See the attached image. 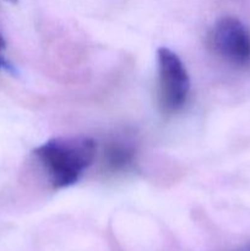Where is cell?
I'll return each instance as SVG.
<instances>
[{
  "instance_id": "52a82bcc",
  "label": "cell",
  "mask_w": 250,
  "mask_h": 251,
  "mask_svg": "<svg viewBox=\"0 0 250 251\" xmlns=\"http://www.w3.org/2000/svg\"><path fill=\"white\" fill-rule=\"evenodd\" d=\"M6 1H9V2H12V4H16V2H17V0H6Z\"/></svg>"
},
{
  "instance_id": "ba28073f",
  "label": "cell",
  "mask_w": 250,
  "mask_h": 251,
  "mask_svg": "<svg viewBox=\"0 0 250 251\" xmlns=\"http://www.w3.org/2000/svg\"><path fill=\"white\" fill-rule=\"evenodd\" d=\"M247 251H250V248H249V249H248V250H247Z\"/></svg>"
},
{
  "instance_id": "6da1fadb",
  "label": "cell",
  "mask_w": 250,
  "mask_h": 251,
  "mask_svg": "<svg viewBox=\"0 0 250 251\" xmlns=\"http://www.w3.org/2000/svg\"><path fill=\"white\" fill-rule=\"evenodd\" d=\"M97 145L85 135L50 139L36 147L32 156L37 159L54 189H65L80 180L92 164Z\"/></svg>"
},
{
  "instance_id": "277c9868",
  "label": "cell",
  "mask_w": 250,
  "mask_h": 251,
  "mask_svg": "<svg viewBox=\"0 0 250 251\" xmlns=\"http://www.w3.org/2000/svg\"><path fill=\"white\" fill-rule=\"evenodd\" d=\"M135 149L125 142H112L105 147V164L113 172L126 171L135 159Z\"/></svg>"
},
{
  "instance_id": "8992f818",
  "label": "cell",
  "mask_w": 250,
  "mask_h": 251,
  "mask_svg": "<svg viewBox=\"0 0 250 251\" xmlns=\"http://www.w3.org/2000/svg\"><path fill=\"white\" fill-rule=\"evenodd\" d=\"M5 46H6V43H5L4 37H2V34L0 33V50H2V49L5 48Z\"/></svg>"
},
{
  "instance_id": "3957f363",
  "label": "cell",
  "mask_w": 250,
  "mask_h": 251,
  "mask_svg": "<svg viewBox=\"0 0 250 251\" xmlns=\"http://www.w3.org/2000/svg\"><path fill=\"white\" fill-rule=\"evenodd\" d=\"M213 51L223 60L239 68L250 65V31L235 17H222L210 33Z\"/></svg>"
},
{
  "instance_id": "7a4b0ae2",
  "label": "cell",
  "mask_w": 250,
  "mask_h": 251,
  "mask_svg": "<svg viewBox=\"0 0 250 251\" xmlns=\"http://www.w3.org/2000/svg\"><path fill=\"white\" fill-rule=\"evenodd\" d=\"M159 75V104L167 114H174L185 105L190 91V78L185 65L169 48L157 51Z\"/></svg>"
},
{
  "instance_id": "5b68a950",
  "label": "cell",
  "mask_w": 250,
  "mask_h": 251,
  "mask_svg": "<svg viewBox=\"0 0 250 251\" xmlns=\"http://www.w3.org/2000/svg\"><path fill=\"white\" fill-rule=\"evenodd\" d=\"M0 70H9V71L12 70V66L10 65L9 61L1 55V50H0Z\"/></svg>"
}]
</instances>
